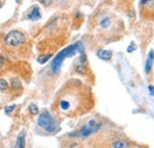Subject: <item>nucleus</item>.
<instances>
[{
    "label": "nucleus",
    "mask_w": 154,
    "mask_h": 148,
    "mask_svg": "<svg viewBox=\"0 0 154 148\" xmlns=\"http://www.w3.org/2000/svg\"><path fill=\"white\" fill-rule=\"evenodd\" d=\"M134 50H135V45H131V46L127 49L128 52H132V51H134Z\"/></svg>",
    "instance_id": "16"
},
{
    "label": "nucleus",
    "mask_w": 154,
    "mask_h": 148,
    "mask_svg": "<svg viewBox=\"0 0 154 148\" xmlns=\"http://www.w3.org/2000/svg\"><path fill=\"white\" fill-rule=\"evenodd\" d=\"M24 42H25L24 35L20 31H17V30L8 32L6 38H5V43L8 46H19Z\"/></svg>",
    "instance_id": "4"
},
{
    "label": "nucleus",
    "mask_w": 154,
    "mask_h": 148,
    "mask_svg": "<svg viewBox=\"0 0 154 148\" xmlns=\"http://www.w3.org/2000/svg\"><path fill=\"white\" fill-rule=\"evenodd\" d=\"M14 148H25V131H21L18 135Z\"/></svg>",
    "instance_id": "8"
},
{
    "label": "nucleus",
    "mask_w": 154,
    "mask_h": 148,
    "mask_svg": "<svg viewBox=\"0 0 154 148\" xmlns=\"http://www.w3.org/2000/svg\"><path fill=\"white\" fill-rule=\"evenodd\" d=\"M8 88V84L5 79H0V90H6Z\"/></svg>",
    "instance_id": "12"
},
{
    "label": "nucleus",
    "mask_w": 154,
    "mask_h": 148,
    "mask_svg": "<svg viewBox=\"0 0 154 148\" xmlns=\"http://www.w3.org/2000/svg\"><path fill=\"white\" fill-rule=\"evenodd\" d=\"M1 6H2V4H1V1H0V8H1Z\"/></svg>",
    "instance_id": "21"
},
{
    "label": "nucleus",
    "mask_w": 154,
    "mask_h": 148,
    "mask_svg": "<svg viewBox=\"0 0 154 148\" xmlns=\"http://www.w3.org/2000/svg\"><path fill=\"white\" fill-rule=\"evenodd\" d=\"M109 24H110V19L109 18H104L101 21V26H102V27H108Z\"/></svg>",
    "instance_id": "13"
},
{
    "label": "nucleus",
    "mask_w": 154,
    "mask_h": 148,
    "mask_svg": "<svg viewBox=\"0 0 154 148\" xmlns=\"http://www.w3.org/2000/svg\"><path fill=\"white\" fill-rule=\"evenodd\" d=\"M51 1H52V0H39V2H42L44 6H49V5L51 4Z\"/></svg>",
    "instance_id": "15"
},
{
    "label": "nucleus",
    "mask_w": 154,
    "mask_h": 148,
    "mask_svg": "<svg viewBox=\"0 0 154 148\" xmlns=\"http://www.w3.org/2000/svg\"><path fill=\"white\" fill-rule=\"evenodd\" d=\"M2 62H4V58L0 56V68H1V65H2Z\"/></svg>",
    "instance_id": "18"
},
{
    "label": "nucleus",
    "mask_w": 154,
    "mask_h": 148,
    "mask_svg": "<svg viewBox=\"0 0 154 148\" xmlns=\"http://www.w3.org/2000/svg\"><path fill=\"white\" fill-rule=\"evenodd\" d=\"M101 122H97L96 120H90L85 126H83L81 129L76 133H71L70 136H75V137H88L90 135H93L94 133H96L97 130L101 128Z\"/></svg>",
    "instance_id": "3"
},
{
    "label": "nucleus",
    "mask_w": 154,
    "mask_h": 148,
    "mask_svg": "<svg viewBox=\"0 0 154 148\" xmlns=\"http://www.w3.org/2000/svg\"><path fill=\"white\" fill-rule=\"evenodd\" d=\"M16 1H17V4H20V2L23 1V0H16Z\"/></svg>",
    "instance_id": "20"
},
{
    "label": "nucleus",
    "mask_w": 154,
    "mask_h": 148,
    "mask_svg": "<svg viewBox=\"0 0 154 148\" xmlns=\"http://www.w3.org/2000/svg\"><path fill=\"white\" fill-rule=\"evenodd\" d=\"M30 111H31V114H33V115H36V114H38V107L36 106V104H33V103H31L30 104Z\"/></svg>",
    "instance_id": "11"
},
{
    "label": "nucleus",
    "mask_w": 154,
    "mask_h": 148,
    "mask_svg": "<svg viewBox=\"0 0 154 148\" xmlns=\"http://www.w3.org/2000/svg\"><path fill=\"white\" fill-rule=\"evenodd\" d=\"M112 147H113V148H127V147H128V143H127L126 141L119 140V141H115V142H113Z\"/></svg>",
    "instance_id": "9"
},
{
    "label": "nucleus",
    "mask_w": 154,
    "mask_h": 148,
    "mask_svg": "<svg viewBox=\"0 0 154 148\" xmlns=\"http://www.w3.org/2000/svg\"><path fill=\"white\" fill-rule=\"evenodd\" d=\"M14 108H16V106H14V104H12V106H10V107H6V108H5V113H6L7 115H10L12 111L14 110Z\"/></svg>",
    "instance_id": "14"
},
{
    "label": "nucleus",
    "mask_w": 154,
    "mask_h": 148,
    "mask_svg": "<svg viewBox=\"0 0 154 148\" xmlns=\"http://www.w3.org/2000/svg\"><path fill=\"white\" fill-rule=\"evenodd\" d=\"M148 89H149V93H151V95H153V96H154V87H153V85H149V87H148Z\"/></svg>",
    "instance_id": "17"
},
{
    "label": "nucleus",
    "mask_w": 154,
    "mask_h": 148,
    "mask_svg": "<svg viewBox=\"0 0 154 148\" xmlns=\"http://www.w3.org/2000/svg\"><path fill=\"white\" fill-rule=\"evenodd\" d=\"M38 126L44 130H46L48 133H52V134L59 130L56 120L48 110H43V113H40L38 117Z\"/></svg>",
    "instance_id": "2"
},
{
    "label": "nucleus",
    "mask_w": 154,
    "mask_h": 148,
    "mask_svg": "<svg viewBox=\"0 0 154 148\" xmlns=\"http://www.w3.org/2000/svg\"><path fill=\"white\" fill-rule=\"evenodd\" d=\"M77 50H83V46H82V43H76V44H72L68 48H65L64 50H62L59 54H57V56L54 58L52 63H51V70L54 74H58L59 70H60V66H62V63L65 58L68 57H71L77 52Z\"/></svg>",
    "instance_id": "1"
},
{
    "label": "nucleus",
    "mask_w": 154,
    "mask_h": 148,
    "mask_svg": "<svg viewBox=\"0 0 154 148\" xmlns=\"http://www.w3.org/2000/svg\"><path fill=\"white\" fill-rule=\"evenodd\" d=\"M40 17H42V14H40V11H39V8L37 6H35V7L32 8V11L29 13V19H30V20H33V21L39 20Z\"/></svg>",
    "instance_id": "6"
},
{
    "label": "nucleus",
    "mask_w": 154,
    "mask_h": 148,
    "mask_svg": "<svg viewBox=\"0 0 154 148\" xmlns=\"http://www.w3.org/2000/svg\"><path fill=\"white\" fill-rule=\"evenodd\" d=\"M97 57L103 59V60H110L113 57V54H112V51H108V50H98Z\"/></svg>",
    "instance_id": "5"
},
{
    "label": "nucleus",
    "mask_w": 154,
    "mask_h": 148,
    "mask_svg": "<svg viewBox=\"0 0 154 148\" xmlns=\"http://www.w3.org/2000/svg\"><path fill=\"white\" fill-rule=\"evenodd\" d=\"M147 1H149V0H141V4H145V2H147Z\"/></svg>",
    "instance_id": "19"
},
{
    "label": "nucleus",
    "mask_w": 154,
    "mask_h": 148,
    "mask_svg": "<svg viewBox=\"0 0 154 148\" xmlns=\"http://www.w3.org/2000/svg\"><path fill=\"white\" fill-rule=\"evenodd\" d=\"M50 58H51V55H44V56H39L38 58H37V60H38V63H40V64H44V63H46Z\"/></svg>",
    "instance_id": "10"
},
{
    "label": "nucleus",
    "mask_w": 154,
    "mask_h": 148,
    "mask_svg": "<svg viewBox=\"0 0 154 148\" xmlns=\"http://www.w3.org/2000/svg\"><path fill=\"white\" fill-rule=\"evenodd\" d=\"M153 60H154V52L151 51L148 57H147V60H146V66H145L146 74H149V71L152 69V65H153Z\"/></svg>",
    "instance_id": "7"
}]
</instances>
